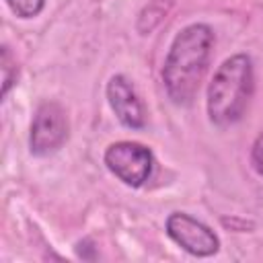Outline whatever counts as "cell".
<instances>
[{
	"label": "cell",
	"mask_w": 263,
	"mask_h": 263,
	"mask_svg": "<svg viewBox=\"0 0 263 263\" xmlns=\"http://www.w3.org/2000/svg\"><path fill=\"white\" fill-rule=\"evenodd\" d=\"M214 49V29L205 23L187 25L177 33L162 66L166 97L177 107H189L205 76Z\"/></svg>",
	"instance_id": "cell-1"
},
{
	"label": "cell",
	"mask_w": 263,
	"mask_h": 263,
	"mask_svg": "<svg viewBox=\"0 0 263 263\" xmlns=\"http://www.w3.org/2000/svg\"><path fill=\"white\" fill-rule=\"evenodd\" d=\"M253 90L255 72L251 58L247 53H236L224 60L208 86L205 109L210 121L218 127H228L240 121L251 103Z\"/></svg>",
	"instance_id": "cell-2"
},
{
	"label": "cell",
	"mask_w": 263,
	"mask_h": 263,
	"mask_svg": "<svg viewBox=\"0 0 263 263\" xmlns=\"http://www.w3.org/2000/svg\"><path fill=\"white\" fill-rule=\"evenodd\" d=\"M107 168L127 187H142L154 171V154L140 142L121 140L105 150Z\"/></svg>",
	"instance_id": "cell-3"
},
{
	"label": "cell",
	"mask_w": 263,
	"mask_h": 263,
	"mask_svg": "<svg viewBox=\"0 0 263 263\" xmlns=\"http://www.w3.org/2000/svg\"><path fill=\"white\" fill-rule=\"evenodd\" d=\"M68 140V117L60 103L45 101L37 107L31 134H29V150L33 156H49L58 152Z\"/></svg>",
	"instance_id": "cell-4"
},
{
	"label": "cell",
	"mask_w": 263,
	"mask_h": 263,
	"mask_svg": "<svg viewBox=\"0 0 263 263\" xmlns=\"http://www.w3.org/2000/svg\"><path fill=\"white\" fill-rule=\"evenodd\" d=\"M164 228L168 238L193 257H212L220 249V238L216 232L185 212H173L166 218Z\"/></svg>",
	"instance_id": "cell-5"
},
{
	"label": "cell",
	"mask_w": 263,
	"mask_h": 263,
	"mask_svg": "<svg viewBox=\"0 0 263 263\" xmlns=\"http://www.w3.org/2000/svg\"><path fill=\"white\" fill-rule=\"evenodd\" d=\"M105 92H107V101L121 125H125L127 129H142L146 125L144 105L127 76H123V74L111 76Z\"/></svg>",
	"instance_id": "cell-6"
},
{
	"label": "cell",
	"mask_w": 263,
	"mask_h": 263,
	"mask_svg": "<svg viewBox=\"0 0 263 263\" xmlns=\"http://www.w3.org/2000/svg\"><path fill=\"white\" fill-rule=\"evenodd\" d=\"M173 4H175V0H150V2L142 8V12L138 14V23H136L138 33H140V35L152 33V31L166 18V14L171 12Z\"/></svg>",
	"instance_id": "cell-7"
},
{
	"label": "cell",
	"mask_w": 263,
	"mask_h": 263,
	"mask_svg": "<svg viewBox=\"0 0 263 263\" xmlns=\"http://www.w3.org/2000/svg\"><path fill=\"white\" fill-rule=\"evenodd\" d=\"M0 68H2V97L8 95V90L12 88V84L16 82V60L12 58L8 47H2V58H0Z\"/></svg>",
	"instance_id": "cell-8"
},
{
	"label": "cell",
	"mask_w": 263,
	"mask_h": 263,
	"mask_svg": "<svg viewBox=\"0 0 263 263\" xmlns=\"http://www.w3.org/2000/svg\"><path fill=\"white\" fill-rule=\"evenodd\" d=\"M8 4V8L18 16V18H33L37 16L43 6H45V0H4Z\"/></svg>",
	"instance_id": "cell-9"
},
{
	"label": "cell",
	"mask_w": 263,
	"mask_h": 263,
	"mask_svg": "<svg viewBox=\"0 0 263 263\" xmlns=\"http://www.w3.org/2000/svg\"><path fill=\"white\" fill-rule=\"evenodd\" d=\"M251 162L255 166V171L263 177V132L257 136V140L253 142V148H251Z\"/></svg>",
	"instance_id": "cell-10"
}]
</instances>
